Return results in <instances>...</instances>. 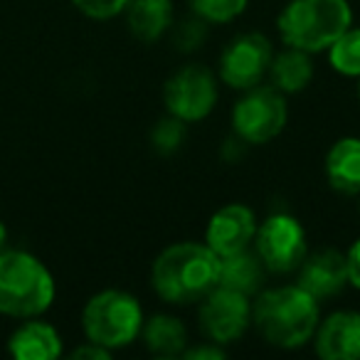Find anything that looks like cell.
<instances>
[{"label": "cell", "mask_w": 360, "mask_h": 360, "mask_svg": "<svg viewBox=\"0 0 360 360\" xmlns=\"http://www.w3.org/2000/svg\"><path fill=\"white\" fill-rule=\"evenodd\" d=\"M271 42L259 32H245L225 47L220 57V77L232 89L257 86L271 65Z\"/></svg>", "instance_id": "30bf717a"}, {"label": "cell", "mask_w": 360, "mask_h": 360, "mask_svg": "<svg viewBox=\"0 0 360 360\" xmlns=\"http://www.w3.org/2000/svg\"><path fill=\"white\" fill-rule=\"evenodd\" d=\"M328 62L338 75L360 77V27H348L328 47Z\"/></svg>", "instance_id": "ffe728a7"}, {"label": "cell", "mask_w": 360, "mask_h": 360, "mask_svg": "<svg viewBox=\"0 0 360 360\" xmlns=\"http://www.w3.org/2000/svg\"><path fill=\"white\" fill-rule=\"evenodd\" d=\"M8 240V230H6V222L0 220V250H3V245H6Z\"/></svg>", "instance_id": "83f0119b"}, {"label": "cell", "mask_w": 360, "mask_h": 360, "mask_svg": "<svg viewBox=\"0 0 360 360\" xmlns=\"http://www.w3.org/2000/svg\"><path fill=\"white\" fill-rule=\"evenodd\" d=\"M198 18L205 22H230L245 13L250 0H188Z\"/></svg>", "instance_id": "44dd1931"}, {"label": "cell", "mask_w": 360, "mask_h": 360, "mask_svg": "<svg viewBox=\"0 0 360 360\" xmlns=\"http://www.w3.org/2000/svg\"><path fill=\"white\" fill-rule=\"evenodd\" d=\"M126 18L136 40L155 42L173 25V6L170 0H129Z\"/></svg>", "instance_id": "e0dca14e"}, {"label": "cell", "mask_w": 360, "mask_h": 360, "mask_svg": "<svg viewBox=\"0 0 360 360\" xmlns=\"http://www.w3.org/2000/svg\"><path fill=\"white\" fill-rule=\"evenodd\" d=\"M296 284L304 291H309L314 299L335 296L348 284L345 255L335 250H319L304 257V262L299 264V281Z\"/></svg>", "instance_id": "4fadbf2b"}, {"label": "cell", "mask_w": 360, "mask_h": 360, "mask_svg": "<svg viewBox=\"0 0 360 360\" xmlns=\"http://www.w3.org/2000/svg\"><path fill=\"white\" fill-rule=\"evenodd\" d=\"M109 353L111 350H106L104 345H96V343H86V345H79V348L72 353V358L79 360V358H89V360H109Z\"/></svg>", "instance_id": "4316f807"}, {"label": "cell", "mask_w": 360, "mask_h": 360, "mask_svg": "<svg viewBox=\"0 0 360 360\" xmlns=\"http://www.w3.org/2000/svg\"><path fill=\"white\" fill-rule=\"evenodd\" d=\"M286 101L276 86H252L235 104L232 126L240 141L252 146L269 143L286 126Z\"/></svg>", "instance_id": "8992f818"}, {"label": "cell", "mask_w": 360, "mask_h": 360, "mask_svg": "<svg viewBox=\"0 0 360 360\" xmlns=\"http://www.w3.org/2000/svg\"><path fill=\"white\" fill-rule=\"evenodd\" d=\"M269 75L281 94H296V91L306 89L314 79V62H311L309 52L289 47L281 55L271 57Z\"/></svg>", "instance_id": "ac0fdd59"}, {"label": "cell", "mask_w": 360, "mask_h": 360, "mask_svg": "<svg viewBox=\"0 0 360 360\" xmlns=\"http://www.w3.org/2000/svg\"><path fill=\"white\" fill-rule=\"evenodd\" d=\"M266 266L262 264L259 255L250 252V247L235 255L220 257V279L217 286H225V289L240 291L245 296H252L255 291H259L262 281H264Z\"/></svg>", "instance_id": "2e32d148"}, {"label": "cell", "mask_w": 360, "mask_h": 360, "mask_svg": "<svg viewBox=\"0 0 360 360\" xmlns=\"http://www.w3.org/2000/svg\"><path fill=\"white\" fill-rule=\"evenodd\" d=\"M255 252L259 255L266 271L286 274L299 269L306 257V232L291 215H271L255 232Z\"/></svg>", "instance_id": "52a82bcc"}, {"label": "cell", "mask_w": 360, "mask_h": 360, "mask_svg": "<svg viewBox=\"0 0 360 360\" xmlns=\"http://www.w3.org/2000/svg\"><path fill=\"white\" fill-rule=\"evenodd\" d=\"M163 101L170 116L186 124H195L215 109L217 82L210 70L200 65H188L165 82Z\"/></svg>", "instance_id": "ba28073f"}, {"label": "cell", "mask_w": 360, "mask_h": 360, "mask_svg": "<svg viewBox=\"0 0 360 360\" xmlns=\"http://www.w3.org/2000/svg\"><path fill=\"white\" fill-rule=\"evenodd\" d=\"M326 175L335 193L360 195V139L345 136L330 146L326 155Z\"/></svg>", "instance_id": "9a60e30c"}, {"label": "cell", "mask_w": 360, "mask_h": 360, "mask_svg": "<svg viewBox=\"0 0 360 360\" xmlns=\"http://www.w3.org/2000/svg\"><path fill=\"white\" fill-rule=\"evenodd\" d=\"M252 323L250 296L240 291L215 286L202 299L200 306V328L212 343L227 345L245 335L247 326Z\"/></svg>", "instance_id": "9c48e42d"}, {"label": "cell", "mask_w": 360, "mask_h": 360, "mask_svg": "<svg viewBox=\"0 0 360 360\" xmlns=\"http://www.w3.org/2000/svg\"><path fill=\"white\" fill-rule=\"evenodd\" d=\"M183 136H186V121L168 116V119L158 121V126L153 129V148L160 155H168L180 148Z\"/></svg>", "instance_id": "7402d4cb"}, {"label": "cell", "mask_w": 360, "mask_h": 360, "mask_svg": "<svg viewBox=\"0 0 360 360\" xmlns=\"http://www.w3.org/2000/svg\"><path fill=\"white\" fill-rule=\"evenodd\" d=\"M345 269H348V284L360 289V240H355L345 252Z\"/></svg>", "instance_id": "d4e9b609"}, {"label": "cell", "mask_w": 360, "mask_h": 360, "mask_svg": "<svg viewBox=\"0 0 360 360\" xmlns=\"http://www.w3.org/2000/svg\"><path fill=\"white\" fill-rule=\"evenodd\" d=\"M205 35H207V30H205V20H202V18L188 20L175 32V47H178L180 52H191L205 40Z\"/></svg>", "instance_id": "cb8c5ba5"}, {"label": "cell", "mask_w": 360, "mask_h": 360, "mask_svg": "<svg viewBox=\"0 0 360 360\" xmlns=\"http://www.w3.org/2000/svg\"><path fill=\"white\" fill-rule=\"evenodd\" d=\"M252 321L266 343L286 350L301 348L319 326V299L299 284L266 289L252 306Z\"/></svg>", "instance_id": "7a4b0ae2"}, {"label": "cell", "mask_w": 360, "mask_h": 360, "mask_svg": "<svg viewBox=\"0 0 360 360\" xmlns=\"http://www.w3.org/2000/svg\"><path fill=\"white\" fill-rule=\"evenodd\" d=\"M146 348L155 355H180L188 345V328L178 316L155 314L153 319L143 321L141 328Z\"/></svg>", "instance_id": "d6986e66"}, {"label": "cell", "mask_w": 360, "mask_h": 360, "mask_svg": "<svg viewBox=\"0 0 360 360\" xmlns=\"http://www.w3.org/2000/svg\"><path fill=\"white\" fill-rule=\"evenodd\" d=\"M276 25L286 45L314 55L353 27V11L348 0H289Z\"/></svg>", "instance_id": "277c9868"}, {"label": "cell", "mask_w": 360, "mask_h": 360, "mask_svg": "<svg viewBox=\"0 0 360 360\" xmlns=\"http://www.w3.org/2000/svg\"><path fill=\"white\" fill-rule=\"evenodd\" d=\"M8 350L18 360H55L62 353V338L55 326L25 319V323L13 330Z\"/></svg>", "instance_id": "5bb4252c"}, {"label": "cell", "mask_w": 360, "mask_h": 360, "mask_svg": "<svg viewBox=\"0 0 360 360\" xmlns=\"http://www.w3.org/2000/svg\"><path fill=\"white\" fill-rule=\"evenodd\" d=\"M82 328L91 343L104 345L106 350L124 348L141 335L143 311L136 296L119 289H106L86 301Z\"/></svg>", "instance_id": "5b68a950"}, {"label": "cell", "mask_w": 360, "mask_h": 360, "mask_svg": "<svg viewBox=\"0 0 360 360\" xmlns=\"http://www.w3.org/2000/svg\"><path fill=\"white\" fill-rule=\"evenodd\" d=\"M55 301V279L35 255L0 250V314L37 319Z\"/></svg>", "instance_id": "3957f363"}, {"label": "cell", "mask_w": 360, "mask_h": 360, "mask_svg": "<svg viewBox=\"0 0 360 360\" xmlns=\"http://www.w3.org/2000/svg\"><path fill=\"white\" fill-rule=\"evenodd\" d=\"M72 6L91 20H109L126 11L129 0H72Z\"/></svg>", "instance_id": "603a6c76"}, {"label": "cell", "mask_w": 360, "mask_h": 360, "mask_svg": "<svg viewBox=\"0 0 360 360\" xmlns=\"http://www.w3.org/2000/svg\"><path fill=\"white\" fill-rule=\"evenodd\" d=\"M358 94H360V84H358Z\"/></svg>", "instance_id": "f1b7e54d"}, {"label": "cell", "mask_w": 360, "mask_h": 360, "mask_svg": "<svg viewBox=\"0 0 360 360\" xmlns=\"http://www.w3.org/2000/svg\"><path fill=\"white\" fill-rule=\"evenodd\" d=\"M316 355L323 360H358L360 358V314L335 311L314 333Z\"/></svg>", "instance_id": "7c38bea8"}, {"label": "cell", "mask_w": 360, "mask_h": 360, "mask_svg": "<svg viewBox=\"0 0 360 360\" xmlns=\"http://www.w3.org/2000/svg\"><path fill=\"white\" fill-rule=\"evenodd\" d=\"M220 279V257L200 242H178L155 257L150 281L168 304L202 301Z\"/></svg>", "instance_id": "6da1fadb"}, {"label": "cell", "mask_w": 360, "mask_h": 360, "mask_svg": "<svg viewBox=\"0 0 360 360\" xmlns=\"http://www.w3.org/2000/svg\"><path fill=\"white\" fill-rule=\"evenodd\" d=\"M257 232V217L247 205H225L210 217L205 245L217 257L242 252L252 245Z\"/></svg>", "instance_id": "8fae6325"}, {"label": "cell", "mask_w": 360, "mask_h": 360, "mask_svg": "<svg viewBox=\"0 0 360 360\" xmlns=\"http://www.w3.org/2000/svg\"><path fill=\"white\" fill-rule=\"evenodd\" d=\"M215 345H195V348H186L180 355H183V358H191V360H202V358H215V360H220V358H225V350L215 348Z\"/></svg>", "instance_id": "484cf974"}]
</instances>
